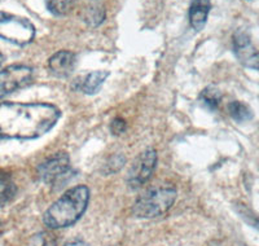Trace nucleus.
<instances>
[{
  "label": "nucleus",
  "mask_w": 259,
  "mask_h": 246,
  "mask_svg": "<svg viewBox=\"0 0 259 246\" xmlns=\"http://www.w3.org/2000/svg\"><path fill=\"white\" fill-rule=\"evenodd\" d=\"M60 109L41 103L0 104V138L36 139L59 120Z\"/></svg>",
  "instance_id": "f257e3e1"
},
{
  "label": "nucleus",
  "mask_w": 259,
  "mask_h": 246,
  "mask_svg": "<svg viewBox=\"0 0 259 246\" xmlns=\"http://www.w3.org/2000/svg\"><path fill=\"white\" fill-rule=\"evenodd\" d=\"M90 201V189L85 185H77L65 192L45 213L43 222L50 229L70 227L84 214Z\"/></svg>",
  "instance_id": "f03ea898"
},
{
  "label": "nucleus",
  "mask_w": 259,
  "mask_h": 246,
  "mask_svg": "<svg viewBox=\"0 0 259 246\" xmlns=\"http://www.w3.org/2000/svg\"><path fill=\"white\" fill-rule=\"evenodd\" d=\"M177 199V189L174 187H156L145 192L136 199L133 208L135 217L150 219L166 214Z\"/></svg>",
  "instance_id": "7ed1b4c3"
},
{
  "label": "nucleus",
  "mask_w": 259,
  "mask_h": 246,
  "mask_svg": "<svg viewBox=\"0 0 259 246\" xmlns=\"http://www.w3.org/2000/svg\"><path fill=\"white\" fill-rule=\"evenodd\" d=\"M35 36L31 21L8 12H0V38L16 46H26Z\"/></svg>",
  "instance_id": "20e7f679"
},
{
  "label": "nucleus",
  "mask_w": 259,
  "mask_h": 246,
  "mask_svg": "<svg viewBox=\"0 0 259 246\" xmlns=\"http://www.w3.org/2000/svg\"><path fill=\"white\" fill-rule=\"evenodd\" d=\"M157 165V152L154 149H147L138 155V158L130 167L127 174V183L131 188H139L148 182L154 173Z\"/></svg>",
  "instance_id": "39448f33"
},
{
  "label": "nucleus",
  "mask_w": 259,
  "mask_h": 246,
  "mask_svg": "<svg viewBox=\"0 0 259 246\" xmlns=\"http://www.w3.org/2000/svg\"><path fill=\"white\" fill-rule=\"evenodd\" d=\"M32 79V69L26 65H11L0 70V99L29 85Z\"/></svg>",
  "instance_id": "423d86ee"
},
{
  "label": "nucleus",
  "mask_w": 259,
  "mask_h": 246,
  "mask_svg": "<svg viewBox=\"0 0 259 246\" xmlns=\"http://www.w3.org/2000/svg\"><path fill=\"white\" fill-rule=\"evenodd\" d=\"M70 171V158L64 152L55 153L38 167L39 178L47 184H56Z\"/></svg>",
  "instance_id": "0eeeda50"
},
{
  "label": "nucleus",
  "mask_w": 259,
  "mask_h": 246,
  "mask_svg": "<svg viewBox=\"0 0 259 246\" xmlns=\"http://www.w3.org/2000/svg\"><path fill=\"white\" fill-rule=\"evenodd\" d=\"M233 52L245 68L259 70V51L254 47L250 36L244 30H237L233 35Z\"/></svg>",
  "instance_id": "6e6552de"
},
{
  "label": "nucleus",
  "mask_w": 259,
  "mask_h": 246,
  "mask_svg": "<svg viewBox=\"0 0 259 246\" xmlns=\"http://www.w3.org/2000/svg\"><path fill=\"white\" fill-rule=\"evenodd\" d=\"M75 68V55L70 51H60L48 60V69L53 75L64 78L70 75Z\"/></svg>",
  "instance_id": "1a4fd4ad"
},
{
  "label": "nucleus",
  "mask_w": 259,
  "mask_h": 246,
  "mask_svg": "<svg viewBox=\"0 0 259 246\" xmlns=\"http://www.w3.org/2000/svg\"><path fill=\"white\" fill-rule=\"evenodd\" d=\"M210 9H211L210 0H192L189 7V21L196 31H201L205 27Z\"/></svg>",
  "instance_id": "9d476101"
},
{
  "label": "nucleus",
  "mask_w": 259,
  "mask_h": 246,
  "mask_svg": "<svg viewBox=\"0 0 259 246\" xmlns=\"http://www.w3.org/2000/svg\"><path fill=\"white\" fill-rule=\"evenodd\" d=\"M108 76H109V71L106 70H97L87 74L80 82L79 90L87 95L96 94Z\"/></svg>",
  "instance_id": "9b49d317"
},
{
  "label": "nucleus",
  "mask_w": 259,
  "mask_h": 246,
  "mask_svg": "<svg viewBox=\"0 0 259 246\" xmlns=\"http://www.w3.org/2000/svg\"><path fill=\"white\" fill-rule=\"evenodd\" d=\"M17 193V188L11 176L0 173V208L8 205Z\"/></svg>",
  "instance_id": "f8f14e48"
},
{
  "label": "nucleus",
  "mask_w": 259,
  "mask_h": 246,
  "mask_svg": "<svg viewBox=\"0 0 259 246\" xmlns=\"http://www.w3.org/2000/svg\"><path fill=\"white\" fill-rule=\"evenodd\" d=\"M228 113H230L231 117L236 120V122L242 123L247 122L253 118V110L250 109V106L246 105L242 101H232V103L228 104Z\"/></svg>",
  "instance_id": "ddd939ff"
},
{
  "label": "nucleus",
  "mask_w": 259,
  "mask_h": 246,
  "mask_svg": "<svg viewBox=\"0 0 259 246\" xmlns=\"http://www.w3.org/2000/svg\"><path fill=\"white\" fill-rule=\"evenodd\" d=\"M79 0H46V7L52 15L65 16L71 12Z\"/></svg>",
  "instance_id": "4468645a"
},
{
  "label": "nucleus",
  "mask_w": 259,
  "mask_h": 246,
  "mask_svg": "<svg viewBox=\"0 0 259 246\" xmlns=\"http://www.w3.org/2000/svg\"><path fill=\"white\" fill-rule=\"evenodd\" d=\"M201 100H202V103L210 109H217L221 104L222 100V92L219 91L217 87H210L205 88L201 94Z\"/></svg>",
  "instance_id": "2eb2a0df"
},
{
  "label": "nucleus",
  "mask_w": 259,
  "mask_h": 246,
  "mask_svg": "<svg viewBox=\"0 0 259 246\" xmlns=\"http://www.w3.org/2000/svg\"><path fill=\"white\" fill-rule=\"evenodd\" d=\"M57 237L51 232H40L30 241V246H57Z\"/></svg>",
  "instance_id": "dca6fc26"
},
{
  "label": "nucleus",
  "mask_w": 259,
  "mask_h": 246,
  "mask_svg": "<svg viewBox=\"0 0 259 246\" xmlns=\"http://www.w3.org/2000/svg\"><path fill=\"white\" fill-rule=\"evenodd\" d=\"M104 18H105V12L101 8H91L85 15V21L92 26H97L99 24H101Z\"/></svg>",
  "instance_id": "f3484780"
},
{
  "label": "nucleus",
  "mask_w": 259,
  "mask_h": 246,
  "mask_svg": "<svg viewBox=\"0 0 259 246\" xmlns=\"http://www.w3.org/2000/svg\"><path fill=\"white\" fill-rule=\"evenodd\" d=\"M127 129V125H126V120L123 118H114L113 122L110 123V130L114 135H121L126 131Z\"/></svg>",
  "instance_id": "a211bd4d"
},
{
  "label": "nucleus",
  "mask_w": 259,
  "mask_h": 246,
  "mask_svg": "<svg viewBox=\"0 0 259 246\" xmlns=\"http://www.w3.org/2000/svg\"><path fill=\"white\" fill-rule=\"evenodd\" d=\"M65 246H91L90 243L84 242V241H79V240H75V241H71V242L66 243Z\"/></svg>",
  "instance_id": "6ab92c4d"
},
{
  "label": "nucleus",
  "mask_w": 259,
  "mask_h": 246,
  "mask_svg": "<svg viewBox=\"0 0 259 246\" xmlns=\"http://www.w3.org/2000/svg\"><path fill=\"white\" fill-rule=\"evenodd\" d=\"M4 62V56L2 55V52H0V69H2V65H3Z\"/></svg>",
  "instance_id": "aec40b11"
},
{
  "label": "nucleus",
  "mask_w": 259,
  "mask_h": 246,
  "mask_svg": "<svg viewBox=\"0 0 259 246\" xmlns=\"http://www.w3.org/2000/svg\"><path fill=\"white\" fill-rule=\"evenodd\" d=\"M3 232V226H2V223H0V233Z\"/></svg>",
  "instance_id": "412c9836"
}]
</instances>
